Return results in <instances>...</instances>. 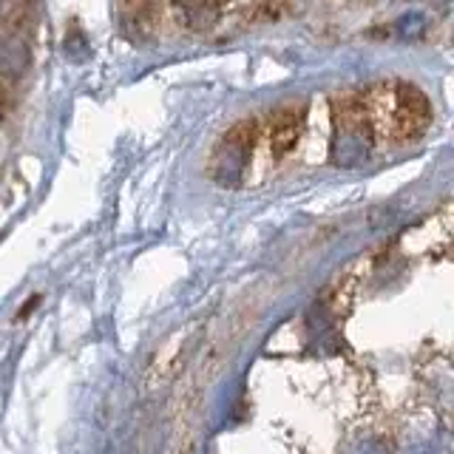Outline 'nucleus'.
I'll return each mask as SVG.
<instances>
[{
    "mask_svg": "<svg viewBox=\"0 0 454 454\" xmlns=\"http://www.w3.org/2000/svg\"><path fill=\"white\" fill-rule=\"evenodd\" d=\"M290 9V0H253L247 18L253 23H273L281 20Z\"/></svg>",
    "mask_w": 454,
    "mask_h": 454,
    "instance_id": "423d86ee",
    "label": "nucleus"
},
{
    "mask_svg": "<svg viewBox=\"0 0 454 454\" xmlns=\"http://www.w3.org/2000/svg\"><path fill=\"white\" fill-rule=\"evenodd\" d=\"M361 103L372 139L392 142V145L415 142L432 122L429 99L418 85L403 80L378 82L372 89L361 91Z\"/></svg>",
    "mask_w": 454,
    "mask_h": 454,
    "instance_id": "f257e3e1",
    "label": "nucleus"
},
{
    "mask_svg": "<svg viewBox=\"0 0 454 454\" xmlns=\"http://www.w3.org/2000/svg\"><path fill=\"white\" fill-rule=\"evenodd\" d=\"M117 20L128 40L148 43L160 23V0H117Z\"/></svg>",
    "mask_w": 454,
    "mask_h": 454,
    "instance_id": "7ed1b4c3",
    "label": "nucleus"
},
{
    "mask_svg": "<svg viewBox=\"0 0 454 454\" xmlns=\"http://www.w3.org/2000/svg\"><path fill=\"white\" fill-rule=\"evenodd\" d=\"M20 6H23V0H0V23L18 18Z\"/></svg>",
    "mask_w": 454,
    "mask_h": 454,
    "instance_id": "0eeeda50",
    "label": "nucleus"
},
{
    "mask_svg": "<svg viewBox=\"0 0 454 454\" xmlns=\"http://www.w3.org/2000/svg\"><path fill=\"white\" fill-rule=\"evenodd\" d=\"M301 137V111L298 108H284L278 111L273 122H270V151L273 156H287Z\"/></svg>",
    "mask_w": 454,
    "mask_h": 454,
    "instance_id": "39448f33",
    "label": "nucleus"
},
{
    "mask_svg": "<svg viewBox=\"0 0 454 454\" xmlns=\"http://www.w3.org/2000/svg\"><path fill=\"white\" fill-rule=\"evenodd\" d=\"M224 0H174V18L188 32H205L216 23Z\"/></svg>",
    "mask_w": 454,
    "mask_h": 454,
    "instance_id": "20e7f679",
    "label": "nucleus"
},
{
    "mask_svg": "<svg viewBox=\"0 0 454 454\" xmlns=\"http://www.w3.org/2000/svg\"><path fill=\"white\" fill-rule=\"evenodd\" d=\"M259 139V122L255 120H241L231 131L222 137V142L213 151L210 162V176L219 184H236L250 165V156Z\"/></svg>",
    "mask_w": 454,
    "mask_h": 454,
    "instance_id": "f03ea898",
    "label": "nucleus"
}]
</instances>
